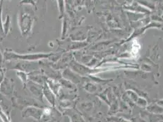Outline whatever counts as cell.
<instances>
[{
    "mask_svg": "<svg viewBox=\"0 0 163 122\" xmlns=\"http://www.w3.org/2000/svg\"><path fill=\"white\" fill-rule=\"evenodd\" d=\"M138 104L141 107H145L147 105V102L143 99H139L138 101Z\"/></svg>",
    "mask_w": 163,
    "mask_h": 122,
    "instance_id": "277c9868",
    "label": "cell"
},
{
    "mask_svg": "<svg viewBox=\"0 0 163 122\" xmlns=\"http://www.w3.org/2000/svg\"><path fill=\"white\" fill-rule=\"evenodd\" d=\"M147 111L150 113L160 114L163 113V108L157 104H152L147 107Z\"/></svg>",
    "mask_w": 163,
    "mask_h": 122,
    "instance_id": "7a4b0ae2",
    "label": "cell"
},
{
    "mask_svg": "<svg viewBox=\"0 0 163 122\" xmlns=\"http://www.w3.org/2000/svg\"><path fill=\"white\" fill-rule=\"evenodd\" d=\"M163 122V121H162V120H161V121H160V122Z\"/></svg>",
    "mask_w": 163,
    "mask_h": 122,
    "instance_id": "5b68a950",
    "label": "cell"
},
{
    "mask_svg": "<svg viewBox=\"0 0 163 122\" xmlns=\"http://www.w3.org/2000/svg\"><path fill=\"white\" fill-rule=\"evenodd\" d=\"M145 120H149V122H158L163 120V116L161 114H156L153 113H145V115H142Z\"/></svg>",
    "mask_w": 163,
    "mask_h": 122,
    "instance_id": "6da1fadb",
    "label": "cell"
},
{
    "mask_svg": "<svg viewBox=\"0 0 163 122\" xmlns=\"http://www.w3.org/2000/svg\"><path fill=\"white\" fill-rule=\"evenodd\" d=\"M111 121L114 122H129L128 121L125 120L124 119H120V118H118V117H112L110 119Z\"/></svg>",
    "mask_w": 163,
    "mask_h": 122,
    "instance_id": "3957f363",
    "label": "cell"
}]
</instances>
